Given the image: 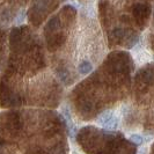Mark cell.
Segmentation results:
<instances>
[{
	"instance_id": "cell-1",
	"label": "cell",
	"mask_w": 154,
	"mask_h": 154,
	"mask_svg": "<svg viewBox=\"0 0 154 154\" xmlns=\"http://www.w3.org/2000/svg\"><path fill=\"white\" fill-rule=\"evenodd\" d=\"M58 6L54 0H37L28 11V17L35 27H38L48 15Z\"/></svg>"
},
{
	"instance_id": "cell-2",
	"label": "cell",
	"mask_w": 154,
	"mask_h": 154,
	"mask_svg": "<svg viewBox=\"0 0 154 154\" xmlns=\"http://www.w3.org/2000/svg\"><path fill=\"white\" fill-rule=\"evenodd\" d=\"M133 17L140 28L146 24L148 17L151 15V7L147 4H137L133 6Z\"/></svg>"
},
{
	"instance_id": "cell-3",
	"label": "cell",
	"mask_w": 154,
	"mask_h": 154,
	"mask_svg": "<svg viewBox=\"0 0 154 154\" xmlns=\"http://www.w3.org/2000/svg\"><path fill=\"white\" fill-rule=\"evenodd\" d=\"M99 123H100L103 128H106V129L114 130V129L117 128V125H118V121H117V118H116L115 115H114L111 111H106V112H103V114L100 116Z\"/></svg>"
},
{
	"instance_id": "cell-4",
	"label": "cell",
	"mask_w": 154,
	"mask_h": 154,
	"mask_svg": "<svg viewBox=\"0 0 154 154\" xmlns=\"http://www.w3.org/2000/svg\"><path fill=\"white\" fill-rule=\"evenodd\" d=\"M92 69H93L92 64L89 62H87V60H84V62L79 65V72H80L81 74H87V73H89V72L92 71Z\"/></svg>"
},
{
	"instance_id": "cell-5",
	"label": "cell",
	"mask_w": 154,
	"mask_h": 154,
	"mask_svg": "<svg viewBox=\"0 0 154 154\" xmlns=\"http://www.w3.org/2000/svg\"><path fill=\"white\" fill-rule=\"evenodd\" d=\"M130 140H131L132 143L137 144V145H140L144 141V138H143V136H140L138 133H134V134H132L131 137H130Z\"/></svg>"
}]
</instances>
